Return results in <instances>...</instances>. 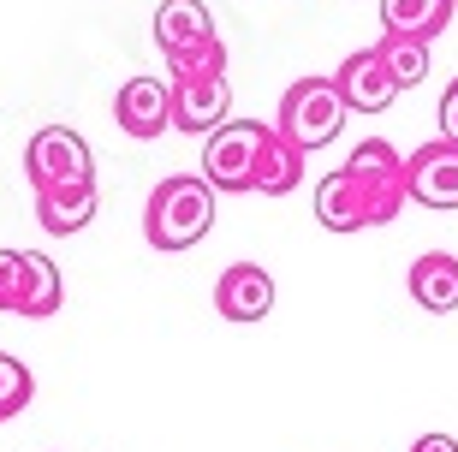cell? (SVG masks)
<instances>
[{"mask_svg":"<svg viewBox=\"0 0 458 452\" xmlns=\"http://www.w3.org/2000/svg\"><path fill=\"white\" fill-rule=\"evenodd\" d=\"M208 226H215V184L203 173H173L149 191L143 202V238H149L155 251H191V244H203Z\"/></svg>","mask_w":458,"mask_h":452,"instance_id":"1","label":"cell"},{"mask_svg":"<svg viewBox=\"0 0 458 452\" xmlns=\"http://www.w3.org/2000/svg\"><path fill=\"white\" fill-rule=\"evenodd\" d=\"M345 96H340V84L334 78H298V84L280 96V119H274V132L286 137L292 149H327L334 137H340V125H345Z\"/></svg>","mask_w":458,"mask_h":452,"instance_id":"2","label":"cell"},{"mask_svg":"<svg viewBox=\"0 0 458 452\" xmlns=\"http://www.w3.org/2000/svg\"><path fill=\"white\" fill-rule=\"evenodd\" d=\"M24 179L30 191H78V184H96V155L72 125H42L24 143Z\"/></svg>","mask_w":458,"mask_h":452,"instance_id":"3","label":"cell"},{"mask_svg":"<svg viewBox=\"0 0 458 452\" xmlns=\"http://www.w3.org/2000/svg\"><path fill=\"white\" fill-rule=\"evenodd\" d=\"M345 173L357 179V191H363V202H369L375 226H387V220L411 202V191H405V155L393 149L387 137H363V143L352 149V161H345Z\"/></svg>","mask_w":458,"mask_h":452,"instance_id":"4","label":"cell"},{"mask_svg":"<svg viewBox=\"0 0 458 452\" xmlns=\"http://www.w3.org/2000/svg\"><path fill=\"white\" fill-rule=\"evenodd\" d=\"M268 125L256 119H226L221 132L203 143V179L215 191H256V155H262Z\"/></svg>","mask_w":458,"mask_h":452,"instance_id":"5","label":"cell"},{"mask_svg":"<svg viewBox=\"0 0 458 452\" xmlns=\"http://www.w3.org/2000/svg\"><path fill=\"white\" fill-rule=\"evenodd\" d=\"M173 84V132L191 137H215L233 114V84L221 78H167Z\"/></svg>","mask_w":458,"mask_h":452,"instance_id":"6","label":"cell"},{"mask_svg":"<svg viewBox=\"0 0 458 452\" xmlns=\"http://www.w3.org/2000/svg\"><path fill=\"white\" fill-rule=\"evenodd\" d=\"M405 191L423 209H458V143L435 137L405 155Z\"/></svg>","mask_w":458,"mask_h":452,"instance_id":"7","label":"cell"},{"mask_svg":"<svg viewBox=\"0 0 458 452\" xmlns=\"http://www.w3.org/2000/svg\"><path fill=\"white\" fill-rule=\"evenodd\" d=\"M114 119H119V132L137 137V143L173 132V84H161V78H125L114 96Z\"/></svg>","mask_w":458,"mask_h":452,"instance_id":"8","label":"cell"},{"mask_svg":"<svg viewBox=\"0 0 458 452\" xmlns=\"http://www.w3.org/2000/svg\"><path fill=\"white\" fill-rule=\"evenodd\" d=\"M334 84H340L345 107L352 114H387L393 96H399V84H393L387 60H381V48H357L340 60V72H334Z\"/></svg>","mask_w":458,"mask_h":452,"instance_id":"9","label":"cell"},{"mask_svg":"<svg viewBox=\"0 0 458 452\" xmlns=\"http://www.w3.org/2000/svg\"><path fill=\"white\" fill-rule=\"evenodd\" d=\"M215 310L226 321H262L274 310V274L256 269V262H233L215 280Z\"/></svg>","mask_w":458,"mask_h":452,"instance_id":"10","label":"cell"},{"mask_svg":"<svg viewBox=\"0 0 458 452\" xmlns=\"http://www.w3.org/2000/svg\"><path fill=\"white\" fill-rule=\"evenodd\" d=\"M215 13H208L203 0H161L155 6V42H161V54L167 60H179V54L203 48V42H215Z\"/></svg>","mask_w":458,"mask_h":452,"instance_id":"11","label":"cell"},{"mask_svg":"<svg viewBox=\"0 0 458 452\" xmlns=\"http://www.w3.org/2000/svg\"><path fill=\"white\" fill-rule=\"evenodd\" d=\"M316 220H322L327 233H363V226H375L369 202H363V191H357V179L345 167H334L316 184Z\"/></svg>","mask_w":458,"mask_h":452,"instance_id":"12","label":"cell"},{"mask_svg":"<svg viewBox=\"0 0 458 452\" xmlns=\"http://www.w3.org/2000/svg\"><path fill=\"white\" fill-rule=\"evenodd\" d=\"M458 0H381V36H411V42H435L453 24Z\"/></svg>","mask_w":458,"mask_h":452,"instance_id":"13","label":"cell"},{"mask_svg":"<svg viewBox=\"0 0 458 452\" xmlns=\"http://www.w3.org/2000/svg\"><path fill=\"white\" fill-rule=\"evenodd\" d=\"M411 298L423 303L428 316H453L458 310V256L423 251L411 262Z\"/></svg>","mask_w":458,"mask_h":452,"instance_id":"14","label":"cell"},{"mask_svg":"<svg viewBox=\"0 0 458 452\" xmlns=\"http://www.w3.org/2000/svg\"><path fill=\"white\" fill-rule=\"evenodd\" d=\"M36 220L42 233L72 238L96 220V184H78V191H36Z\"/></svg>","mask_w":458,"mask_h":452,"instance_id":"15","label":"cell"},{"mask_svg":"<svg viewBox=\"0 0 458 452\" xmlns=\"http://www.w3.org/2000/svg\"><path fill=\"white\" fill-rule=\"evenodd\" d=\"M298 179H304V149H292L286 137L268 125L262 155H256V191L262 197H286V191H298Z\"/></svg>","mask_w":458,"mask_h":452,"instance_id":"16","label":"cell"},{"mask_svg":"<svg viewBox=\"0 0 458 452\" xmlns=\"http://www.w3.org/2000/svg\"><path fill=\"white\" fill-rule=\"evenodd\" d=\"M375 48H381V60H387V72H393V84H399V90H417L428 78V42H411V36H381Z\"/></svg>","mask_w":458,"mask_h":452,"instance_id":"17","label":"cell"},{"mask_svg":"<svg viewBox=\"0 0 458 452\" xmlns=\"http://www.w3.org/2000/svg\"><path fill=\"white\" fill-rule=\"evenodd\" d=\"M30 399H36V375H30V363H18L13 352H0V422L18 417V411H24Z\"/></svg>","mask_w":458,"mask_h":452,"instance_id":"18","label":"cell"},{"mask_svg":"<svg viewBox=\"0 0 458 452\" xmlns=\"http://www.w3.org/2000/svg\"><path fill=\"white\" fill-rule=\"evenodd\" d=\"M24 286H30V251H0V310L6 316L24 310Z\"/></svg>","mask_w":458,"mask_h":452,"instance_id":"19","label":"cell"},{"mask_svg":"<svg viewBox=\"0 0 458 452\" xmlns=\"http://www.w3.org/2000/svg\"><path fill=\"white\" fill-rule=\"evenodd\" d=\"M167 72H173V78H221V72H226V42L215 36V42H203V48L167 60Z\"/></svg>","mask_w":458,"mask_h":452,"instance_id":"20","label":"cell"},{"mask_svg":"<svg viewBox=\"0 0 458 452\" xmlns=\"http://www.w3.org/2000/svg\"><path fill=\"white\" fill-rule=\"evenodd\" d=\"M435 114H441V137H446V143H458V78L446 84V96H441Z\"/></svg>","mask_w":458,"mask_h":452,"instance_id":"21","label":"cell"},{"mask_svg":"<svg viewBox=\"0 0 458 452\" xmlns=\"http://www.w3.org/2000/svg\"><path fill=\"white\" fill-rule=\"evenodd\" d=\"M411 452H458V440H453V435H423Z\"/></svg>","mask_w":458,"mask_h":452,"instance_id":"22","label":"cell"}]
</instances>
